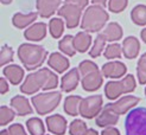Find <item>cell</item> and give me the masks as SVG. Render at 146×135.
<instances>
[{
    "instance_id": "cell-40",
    "label": "cell",
    "mask_w": 146,
    "mask_h": 135,
    "mask_svg": "<svg viewBox=\"0 0 146 135\" xmlns=\"http://www.w3.org/2000/svg\"><path fill=\"white\" fill-rule=\"evenodd\" d=\"M106 1H107V0H92V3L94 5H98V6H105Z\"/></svg>"
},
{
    "instance_id": "cell-10",
    "label": "cell",
    "mask_w": 146,
    "mask_h": 135,
    "mask_svg": "<svg viewBox=\"0 0 146 135\" xmlns=\"http://www.w3.org/2000/svg\"><path fill=\"white\" fill-rule=\"evenodd\" d=\"M139 101L140 99L135 96H125L114 103L106 104V107L112 111H114L115 114H118V115H122V114L127 113L131 108H133L134 105H137L139 103Z\"/></svg>"
},
{
    "instance_id": "cell-38",
    "label": "cell",
    "mask_w": 146,
    "mask_h": 135,
    "mask_svg": "<svg viewBox=\"0 0 146 135\" xmlns=\"http://www.w3.org/2000/svg\"><path fill=\"white\" fill-rule=\"evenodd\" d=\"M101 135H120V132L114 127H108V128H104Z\"/></svg>"
},
{
    "instance_id": "cell-28",
    "label": "cell",
    "mask_w": 146,
    "mask_h": 135,
    "mask_svg": "<svg viewBox=\"0 0 146 135\" xmlns=\"http://www.w3.org/2000/svg\"><path fill=\"white\" fill-rule=\"evenodd\" d=\"M49 28H50V33L54 38L58 39L62 36L63 30H64V23L63 20H61L60 18H52L50 20L49 24Z\"/></svg>"
},
{
    "instance_id": "cell-20",
    "label": "cell",
    "mask_w": 146,
    "mask_h": 135,
    "mask_svg": "<svg viewBox=\"0 0 146 135\" xmlns=\"http://www.w3.org/2000/svg\"><path fill=\"white\" fill-rule=\"evenodd\" d=\"M4 75L13 85H17L21 82L24 77V70L20 67L13 64V65H7L4 68Z\"/></svg>"
},
{
    "instance_id": "cell-11",
    "label": "cell",
    "mask_w": 146,
    "mask_h": 135,
    "mask_svg": "<svg viewBox=\"0 0 146 135\" xmlns=\"http://www.w3.org/2000/svg\"><path fill=\"white\" fill-rule=\"evenodd\" d=\"M126 71H127L126 65L118 61L106 63L101 69L102 75L108 78H120L126 74Z\"/></svg>"
},
{
    "instance_id": "cell-4",
    "label": "cell",
    "mask_w": 146,
    "mask_h": 135,
    "mask_svg": "<svg viewBox=\"0 0 146 135\" xmlns=\"http://www.w3.org/2000/svg\"><path fill=\"white\" fill-rule=\"evenodd\" d=\"M108 18V13L102 9V6H89L83 14L81 28L86 32H99L107 23Z\"/></svg>"
},
{
    "instance_id": "cell-29",
    "label": "cell",
    "mask_w": 146,
    "mask_h": 135,
    "mask_svg": "<svg viewBox=\"0 0 146 135\" xmlns=\"http://www.w3.org/2000/svg\"><path fill=\"white\" fill-rule=\"evenodd\" d=\"M105 44H106V38H105V36L102 34V33L98 34V37H96V39H95V43H94L93 47L90 49V51H89L90 57H93V58H96V57H99V56L102 53V51H104Z\"/></svg>"
},
{
    "instance_id": "cell-22",
    "label": "cell",
    "mask_w": 146,
    "mask_h": 135,
    "mask_svg": "<svg viewBox=\"0 0 146 135\" xmlns=\"http://www.w3.org/2000/svg\"><path fill=\"white\" fill-rule=\"evenodd\" d=\"M36 19H37V13H35V12H31L29 14L16 13L12 18V23L18 28H25L26 26L32 24Z\"/></svg>"
},
{
    "instance_id": "cell-15",
    "label": "cell",
    "mask_w": 146,
    "mask_h": 135,
    "mask_svg": "<svg viewBox=\"0 0 146 135\" xmlns=\"http://www.w3.org/2000/svg\"><path fill=\"white\" fill-rule=\"evenodd\" d=\"M119 121V115L112 111L111 109H108L105 105V108L101 110L99 114V116L96 117V124L101 128H108L116 124V122Z\"/></svg>"
},
{
    "instance_id": "cell-8",
    "label": "cell",
    "mask_w": 146,
    "mask_h": 135,
    "mask_svg": "<svg viewBox=\"0 0 146 135\" xmlns=\"http://www.w3.org/2000/svg\"><path fill=\"white\" fill-rule=\"evenodd\" d=\"M102 108V96L94 95L82 99L80 105V115L86 119H93L101 113Z\"/></svg>"
},
{
    "instance_id": "cell-36",
    "label": "cell",
    "mask_w": 146,
    "mask_h": 135,
    "mask_svg": "<svg viewBox=\"0 0 146 135\" xmlns=\"http://www.w3.org/2000/svg\"><path fill=\"white\" fill-rule=\"evenodd\" d=\"M7 132H9V135H26L24 127L21 124H19V123L10 126V128L7 129Z\"/></svg>"
},
{
    "instance_id": "cell-17",
    "label": "cell",
    "mask_w": 146,
    "mask_h": 135,
    "mask_svg": "<svg viewBox=\"0 0 146 135\" xmlns=\"http://www.w3.org/2000/svg\"><path fill=\"white\" fill-rule=\"evenodd\" d=\"M140 50V43L135 37L129 36L125 40H123L122 44V51H123V56L128 59H133L138 56Z\"/></svg>"
},
{
    "instance_id": "cell-2",
    "label": "cell",
    "mask_w": 146,
    "mask_h": 135,
    "mask_svg": "<svg viewBox=\"0 0 146 135\" xmlns=\"http://www.w3.org/2000/svg\"><path fill=\"white\" fill-rule=\"evenodd\" d=\"M46 50L40 45L21 44L18 49V57L26 70H35L43 65L46 58Z\"/></svg>"
},
{
    "instance_id": "cell-18",
    "label": "cell",
    "mask_w": 146,
    "mask_h": 135,
    "mask_svg": "<svg viewBox=\"0 0 146 135\" xmlns=\"http://www.w3.org/2000/svg\"><path fill=\"white\" fill-rule=\"evenodd\" d=\"M24 36L26 39L32 41H39L44 39V37L46 36V24L44 23L33 24L24 32Z\"/></svg>"
},
{
    "instance_id": "cell-43",
    "label": "cell",
    "mask_w": 146,
    "mask_h": 135,
    "mask_svg": "<svg viewBox=\"0 0 146 135\" xmlns=\"http://www.w3.org/2000/svg\"><path fill=\"white\" fill-rule=\"evenodd\" d=\"M1 3H3L4 5H9V4L12 3V0H1Z\"/></svg>"
},
{
    "instance_id": "cell-14",
    "label": "cell",
    "mask_w": 146,
    "mask_h": 135,
    "mask_svg": "<svg viewBox=\"0 0 146 135\" xmlns=\"http://www.w3.org/2000/svg\"><path fill=\"white\" fill-rule=\"evenodd\" d=\"M80 70L78 69H71L70 71H68L63 77H62V82H61V88L63 91L65 92H70L72 91L80 82Z\"/></svg>"
},
{
    "instance_id": "cell-33",
    "label": "cell",
    "mask_w": 146,
    "mask_h": 135,
    "mask_svg": "<svg viewBox=\"0 0 146 135\" xmlns=\"http://www.w3.org/2000/svg\"><path fill=\"white\" fill-rule=\"evenodd\" d=\"M14 119V111L10 109L9 107L3 105L0 108V124L6 126L7 123H10L11 121Z\"/></svg>"
},
{
    "instance_id": "cell-34",
    "label": "cell",
    "mask_w": 146,
    "mask_h": 135,
    "mask_svg": "<svg viewBox=\"0 0 146 135\" xmlns=\"http://www.w3.org/2000/svg\"><path fill=\"white\" fill-rule=\"evenodd\" d=\"M13 55L14 53H13L12 47L4 45L3 49H1V52H0V65L4 67L7 63L12 62L13 61Z\"/></svg>"
},
{
    "instance_id": "cell-26",
    "label": "cell",
    "mask_w": 146,
    "mask_h": 135,
    "mask_svg": "<svg viewBox=\"0 0 146 135\" xmlns=\"http://www.w3.org/2000/svg\"><path fill=\"white\" fill-rule=\"evenodd\" d=\"M26 127L31 135H45V127L43 121L37 117H31L26 121Z\"/></svg>"
},
{
    "instance_id": "cell-16",
    "label": "cell",
    "mask_w": 146,
    "mask_h": 135,
    "mask_svg": "<svg viewBox=\"0 0 146 135\" xmlns=\"http://www.w3.org/2000/svg\"><path fill=\"white\" fill-rule=\"evenodd\" d=\"M11 107L14 113L18 114L19 116H25L29 114H32V108L29 103V99L24 96H14L11 99Z\"/></svg>"
},
{
    "instance_id": "cell-35",
    "label": "cell",
    "mask_w": 146,
    "mask_h": 135,
    "mask_svg": "<svg viewBox=\"0 0 146 135\" xmlns=\"http://www.w3.org/2000/svg\"><path fill=\"white\" fill-rule=\"evenodd\" d=\"M128 0H109L108 9L113 13H119L126 9Z\"/></svg>"
},
{
    "instance_id": "cell-23",
    "label": "cell",
    "mask_w": 146,
    "mask_h": 135,
    "mask_svg": "<svg viewBox=\"0 0 146 135\" xmlns=\"http://www.w3.org/2000/svg\"><path fill=\"white\" fill-rule=\"evenodd\" d=\"M102 34L105 36L106 40L108 41H116L121 39L122 37V28L118 23H109L106 27Z\"/></svg>"
},
{
    "instance_id": "cell-42",
    "label": "cell",
    "mask_w": 146,
    "mask_h": 135,
    "mask_svg": "<svg viewBox=\"0 0 146 135\" xmlns=\"http://www.w3.org/2000/svg\"><path fill=\"white\" fill-rule=\"evenodd\" d=\"M140 37H141L143 41H144V43H146V28H144V30L140 32Z\"/></svg>"
},
{
    "instance_id": "cell-5",
    "label": "cell",
    "mask_w": 146,
    "mask_h": 135,
    "mask_svg": "<svg viewBox=\"0 0 146 135\" xmlns=\"http://www.w3.org/2000/svg\"><path fill=\"white\" fill-rule=\"evenodd\" d=\"M125 129L126 135H146V108L139 107L128 113Z\"/></svg>"
},
{
    "instance_id": "cell-31",
    "label": "cell",
    "mask_w": 146,
    "mask_h": 135,
    "mask_svg": "<svg viewBox=\"0 0 146 135\" xmlns=\"http://www.w3.org/2000/svg\"><path fill=\"white\" fill-rule=\"evenodd\" d=\"M137 74H138L139 83L140 84H146V52L140 57L139 61H138Z\"/></svg>"
},
{
    "instance_id": "cell-1",
    "label": "cell",
    "mask_w": 146,
    "mask_h": 135,
    "mask_svg": "<svg viewBox=\"0 0 146 135\" xmlns=\"http://www.w3.org/2000/svg\"><path fill=\"white\" fill-rule=\"evenodd\" d=\"M57 84H58V78L56 74H54L52 71H50L46 68H42L38 71L30 74L26 77L25 82L21 84L20 90L24 94L32 95L36 94L40 88L45 91L55 89Z\"/></svg>"
},
{
    "instance_id": "cell-19",
    "label": "cell",
    "mask_w": 146,
    "mask_h": 135,
    "mask_svg": "<svg viewBox=\"0 0 146 135\" xmlns=\"http://www.w3.org/2000/svg\"><path fill=\"white\" fill-rule=\"evenodd\" d=\"M48 64L50 68H52L58 74L64 72V71L69 68L68 58H65L63 55L58 53V52H54L50 55V57L48 58Z\"/></svg>"
},
{
    "instance_id": "cell-30",
    "label": "cell",
    "mask_w": 146,
    "mask_h": 135,
    "mask_svg": "<svg viewBox=\"0 0 146 135\" xmlns=\"http://www.w3.org/2000/svg\"><path fill=\"white\" fill-rule=\"evenodd\" d=\"M87 130H88L87 124L82 120H74L70 123V127H69L70 135H83Z\"/></svg>"
},
{
    "instance_id": "cell-37",
    "label": "cell",
    "mask_w": 146,
    "mask_h": 135,
    "mask_svg": "<svg viewBox=\"0 0 146 135\" xmlns=\"http://www.w3.org/2000/svg\"><path fill=\"white\" fill-rule=\"evenodd\" d=\"M88 0H65V4H71V5H75L77 7H80L81 10H83L84 7L88 5Z\"/></svg>"
},
{
    "instance_id": "cell-25",
    "label": "cell",
    "mask_w": 146,
    "mask_h": 135,
    "mask_svg": "<svg viewBox=\"0 0 146 135\" xmlns=\"http://www.w3.org/2000/svg\"><path fill=\"white\" fill-rule=\"evenodd\" d=\"M58 47H60V50L65 53L67 56H74L76 53V47H75V44H74V37L70 34L65 36V37L63 39L60 40V43H58Z\"/></svg>"
},
{
    "instance_id": "cell-12",
    "label": "cell",
    "mask_w": 146,
    "mask_h": 135,
    "mask_svg": "<svg viewBox=\"0 0 146 135\" xmlns=\"http://www.w3.org/2000/svg\"><path fill=\"white\" fill-rule=\"evenodd\" d=\"M48 130L56 135H64L65 130H67V120H65L62 115H51L46 117L45 120Z\"/></svg>"
},
{
    "instance_id": "cell-9",
    "label": "cell",
    "mask_w": 146,
    "mask_h": 135,
    "mask_svg": "<svg viewBox=\"0 0 146 135\" xmlns=\"http://www.w3.org/2000/svg\"><path fill=\"white\" fill-rule=\"evenodd\" d=\"M57 12H58V16L64 18L68 28H75L80 23L82 10L75 5L64 4Z\"/></svg>"
},
{
    "instance_id": "cell-7",
    "label": "cell",
    "mask_w": 146,
    "mask_h": 135,
    "mask_svg": "<svg viewBox=\"0 0 146 135\" xmlns=\"http://www.w3.org/2000/svg\"><path fill=\"white\" fill-rule=\"evenodd\" d=\"M135 90V80L133 75H127L123 80L116 82H108L105 87V94L108 99H115L122 94Z\"/></svg>"
},
{
    "instance_id": "cell-13",
    "label": "cell",
    "mask_w": 146,
    "mask_h": 135,
    "mask_svg": "<svg viewBox=\"0 0 146 135\" xmlns=\"http://www.w3.org/2000/svg\"><path fill=\"white\" fill-rule=\"evenodd\" d=\"M62 0H37V7L38 14L42 18H49L57 11L60 7Z\"/></svg>"
},
{
    "instance_id": "cell-24",
    "label": "cell",
    "mask_w": 146,
    "mask_h": 135,
    "mask_svg": "<svg viewBox=\"0 0 146 135\" xmlns=\"http://www.w3.org/2000/svg\"><path fill=\"white\" fill-rule=\"evenodd\" d=\"M90 43H92V37H90V34L86 31L78 32L74 37V44H75V47L78 52H86L87 50L89 49Z\"/></svg>"
},
{
    "instance_id": "cell-32",
    "label": "cell",
    "mask_w": 146,
    "mask_h": 135,
    "mask_svg": "<svg viewBox=\"0 0 146 135\" xmlns=\"http://www.w3.org/2000/svg\"><path fill=\"white\" fill-rule=\"evenodd\" d=\"M122 53V49L119 44H109L105 50V57L107 59H114V58H120Z\"/></svg>"
},
{
    "instance_id": "cell-44",
    "label": "cell",
    "mask_w": 146,
    "mask_h": 135,
    "mask_svg": "<svg viewBox=\"0 0 146 135\" xmlns=\"http://www.w3.org/2000/svg\"><path fill=\"white\" fill-rule=\"evenodd\" d=\"M145 95H146V89H145Z\"/></svg>"
},
{
    "instance_id": "cell-3",
    "label": "cell",
    "mask_w": 146,
    "mask_h": 135,
    "mask_svg": "<svg viewBox=\"0 0 146 135\" xmlns=\"http://www.w3.org/2000/svg\"><path fill=\"white\" fill-rule=\"evenodd\" d=\"M80 74H81L82 88L86 91L98 90L104 82V75L99 70L98 65L92 61H83L78 65Z\"/></svg>"
},
{
    "instance_id": "cell-6",
    "label": "cell",
    "mask_w": 146,
    "mask_h": 135,
    "mask_svg": "<svg viewBox=\"0 0 146 135\" xmlns=\"http://www.w3.org/2000/svg\"><path fill=\"white\" fill-rule=\"evenodd\" d=\"M62 99V94L60 91H51L38 94L32 97V104L35 105L36 111L39 115H45L48 113H51L54 109L57 108Z\"/></svg>"
},
{
    "instance_id": "cell-39",
    "label": "cell",
    "mask_w": 146,
    "mask_h": 135,
    "mask_svg": "<svg viewBox=\"0 0 146 135\" xmlns=\"http://www.w3.org/2000/svg\"><path fill=\"white\" fill-rule=\"evenodd\" d=\"M9 91V84H7L5 78H0V94H6Z\"/></svg>"
},
{
    "instance_id": "cell-27",
    "label": "cell",
    "mask_w": 146,
    "mask_h": 135,
    "mask_svg": "<svg viewBox=\"0 0 146 135\" xmlns=\"http://www.w3.org/2000/svg\"><path fill=\"white\" fill-rule=\"evenodd\" d=\"M131 18L132 21L137 25H146V6L145 5H138L131 12Z\"/></svg>"
},
{
    "instance_id": "cell-41",
    "label": "cell",
    "mask_w": 146,
    "mask_h": 135,
    "mask_svg": "<svg viewBox=\"0 0 146 135\" xmlns=\"http://www.w3.org/2000/svg\"><path fill=\"white\" fill-rule=\"evenodd\" d=\"M83 135H99V134H98V132L95 129H88Z\"/></svg>"
},
{
    "instance_id": "cell-21",
    "label": "cell",
    "mask_w": 146,
    "mask_h": 135,
    "mask_svg": "<svg viewBox=\"0 0 146 135\" xmlns=\"http://www.w3.org/2000/svg\"><path fill=\"white\" fill-rule=\"evenodd\" d=\"M82 99L77 95H72L65 98L64 101V111L70 116H76L80 114V105H81Z\"/></svg>"
}]
</instances>
